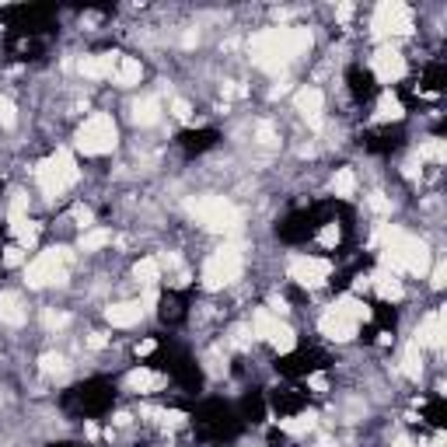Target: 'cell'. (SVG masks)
Listing matches in <instances>:
<instances>
[{"label": "cell", "instance_id": "obj_1", "mask_svg": "<svg viewBox=\"0 0 447 447\" xmlns=\"http://www.w3.org/2000/svg\"><path fill=\"white\" fill-rule=\"evenodd\" d=\"M315 42L311 28H297V25H279V28H262L259 35H252V63L266 74H279L290 60H297L301 52H308Z\"/></svg>", "mask_w": 447, "mask_h": 447}, {"label": "cell", "instance_id": "obj_48", "mask_svg": "<svg viewBox=\"0 0 447 447\" xmlns=\"http://www.w3.org/2000/svg\"><path fill=\"white\" fill-rule=\"evenodd\" d=\"M370 287V276H357L353 279V290H367Z\"/></svg>", "mask_w": 447, "mask_h": 447}, {"label": "cell", "instance_id": "obj_35", "mask_svg": "<svg viewBox=\"0 0 447 447\" xmlns=\"http://www.w3.org/2000/svg\"><path fill=\"white\" fill-rule=\"evenodd\" d=\"M318 245L321 248H335V245H339V228H335V223H325L321 235H318Z\"/></svg>", "mask_w": 447, "mask_h": 447}, {"label": "cell", "instance_id": "obj_15", "mask_svg": "<svg viewBox=\"0 0 447 447\" xmlns=\"http://www.w3.org/2000/svg\"><path fill=\"white\" fill-rule=\"evenodd\" d=\"M370 287L384 297V301H402L406 297V287H402V279L395 272H388V269H377L370 272Z\"/></svg>", "mask_w": 447, "mask_h": 447}, {"label": "cell", "instance_id": "obj_8", "mask_svg": "<svg viewBox=\"0 0 447 447\" xmlns=\"http://www.w3.org/2000/svg\"><path fill=\"white\" fill-rule=\"evenodd\" d=\"M287 272H290V279L294 284H301V287H321L325 279H328V272H332V262H325V259H315V255H294L290 262H287Z\"/></svg>", "mask_w": 447, "mask_h": 447}, {"label": "cell", "instance_id": "obj_44", "mask_svg": "<svg viewBox=\"0 0 447 447\" xmlns=\"http://www.w3.org/2000/svg\"><path fill=\"white\" fill-rule=\"evenodd\" d=\"M353 18V4H339V11H335V21H339V25H346Z\"/></svg>", "mask_w": 447, "mask_h": 447}, {"label": "cell", "instance_id": "obj_11", "mask_svg": "<svg viewBox=\"0 0 447 447\" xmlns=\"http://www.w3.org/2000/svg\"><path fill=\"white\" fill-rule=\"evenodd\" d=\"M294 108L301 112V116L308 119L311 130H321V108H325V95L318 88H301L294 95Z\"/></svg>", "mask_w": 447, "mask_h": 447}, {"label": "cell", "instance_id": "obj_34", "mask_svg": "<svg viewBox=\"0 0 447 447\" xmlns=\"http://www.w3.org/2000/svg\"><path fill=\"white\" fill-rule=\"evenodd\" d=\"M367 203H370V210H374L377 217H391V199H388L384 192H370Z\"/></svg>", "mask_w": 447, "mask_h": 447}, {"label": "cell", "instance_id": "obj_5", "mask_svg": "<svg viewBox=\"0 0 447 447\" xmlns=\"http://www.w3.org/2000/svg\"><path fill=\"white\" fill-rule=\"evenodd\" d=\"M192 213H196V220L203 223L206 231H217V235H235L241 228V210L231 199H223V196H203V199H196Z\"/></svg>", "mask_w": 447, "mask_h": 447}, {"label": "cell", "instance_id": "obj_32", "mask_svg": "<svg viewBox=\"0 0 447 447\" xmlns=\"http://www.w3.org/2000/svg\"><path fill=\"white\" fill-rule=\"evenodd\" d=\"M25 217H28V196H25L21 189H14V192H11V203H8V220L18 223V220H25Z\"/></svg>", "mask_w": 447, "mask_h": 447}, {"label": "cell", "instance_id": "obj_18", "mask_svg": "<svg viewBox=\"0 0 447 447\" xmlns=\"http://www.w3.org/2000/svg\"><path fill=\"white\" fill-rule=\"evenodd\" d=\"M126 388H130V391H157V388H164V374H154V370H147V367H137V370L126 374Z\"/></svg>", "mask_w": 447, "mask_h": 447}, {"label": "cell", "instance_id": "obj_6", "mask_svg": "<svg viewBox=\"0 0 447 447\" xmlns=\"http://www.w3.org/2000/svg\"><path fill=\"white\" fill-rule=\"evenodd\" d=\"M25 279H28V287H32V290H42V287H52V284H63V279H67L63 248L39 252V255L25 266Z\"/></svg>", "mask_w": 447, "mask_h": 447}, {"label": "cell", "instance_id": "obj_19", "mask_svg": "<svg viewBox=\"0 0 447 447\" xmlns=\"http://www.w3.org/2000/svg\"><path fill=\"white\" fill-rule=\"evenodd\" d=\"M140 77H143L140 60H133V56H119V67H116V74H112V81H116L119 88H133V84H140Z\"/></svg>", "mask_w": 447, "mask_h": 447}, {"label": "cell", "instance_id": "obj_13", "mask_svg": "<svg viewBox=\"0 0 447 447\" xmlns=\"http://www.w3.org/2000/svg\"><path fill=\"white\" fill-rule=\"evenodd\" d=\"M116 67H119V52H95V56H84V60H81V74L91 77V81L112 77Z\"/></svg>", "mask_w": 447, "mask_h": 447}, {"label": "cell", "instance_id": "obj_41", "mask_svg": "<svg viewBox=\"0 0 447 447\" xmlns=\"http://www.w3.org/2000/svg\"><path fill=\"white\" fill-rule=\"evenodd\" d=\"M255 137H259V143H276V133H272V126L269 123H259V130H255Z\"/></svg>", "mask_w": 447, "mask_h": 447}, {"label": "cell", "instance_id": "obj_46", "mask_svg": "<svg viewBox=\"0 0 447 447\" xmlns=\"http://www.w3.org/2000/svg\"><path fill=\"white\" fill-rule=\"evenodd\" d=\"M308 384H311L315 391H325V388H328V381H325V374H311V377H308Z\"/></svg>", "mask_w": 447, "mask_h": 447}, {"label": "cell", "instance_id": "obj_37", "mask_svg": "<svg viewBox=\"0 0 447 447\" xmlns=\"http://www.w3.org/2000/svg\"><path fill=\"white\" fill-rule=\"evenodd\" d=\"M42 321H46L49 328H67V325H70V315H56V311H46V315H42Z\"/></svg>", "mask_w": 447, "mask_h": 447}, {"label": "cell", "instance_id": "obj_50", "mask_svg": "<svg viewBox=\"0 0 447 447\" xmlns=\"http://www.w3.org/2000/svg\"><path fill=\"white\" fill-rule=\"evenodd\" d=\"M269 95H272V98H279V95H287V81H279V84H276L272 91H269Z\"/></svg>", "mask_w": 447, "mask_h": 447}, {"label": "cell", "instance_id": "obj_28", "mask_svg": "<svg viewBox=\"0 0 447 447\" xmlns=\"http://www.w3.org/2000/svg\"><path fill=\"white\" fill-rule=\"evenodd\" d=\"M377 119H381V123H388V119H402V101L391 95V91H384L381 101H377Z\"/></svg>", "mask_w": 447, "mask_h": 447}, {"label": "cell", "instance_id": "obj_29", "mask_svg": "<svg viewBox=\"0 0 447 447\" xmlns=\"http://www.w3.org/2000/svg\"><path fill=\"white\" fill-rule=\"evenodd\" d=\"M419 161H433V164H440V161H447V143L444 140H423L419 143Z\"/></svg>", "mask_w": 447, "mask_h": 447}, {"label": "cell", "instance_id": "obj_51", "mask_svg": "<svg viewBox=\"0 0 447 447\" xmlns=\"http://www.w3.org/2000/svg\"><path fill=\"white\" fill-rule=\"evenodd\" d=\"M182 42H186V46H196V42H199V32H186V39H182Z\"/></svg>", "mask_w": 447, "mask_h": 447}, {"label": "cell", "instance_id": "obj_39", "mask_svg": "<svg viewBox=\"0 0 447 447\" xmlns=\"http://www.w3.org/2000/svg\"><path fill=\"white\" fill-rule=\"evenodd\" d=\"M172 116H175V119H182V123H189V101L175 98V101H172Z\"/></svg>", "mask_w": 447, "mask_h": 447}, {"label": "cell", "instance_id": "obj_38", "mask_svg": "<svg viewBox=\"0 0 447 447\" xmlns=\"http://www.w3.org/2000/svg\"><path fill=\"white\" fill-rule=\"evenodd\" d=\"M74 220L81 223L84 231H91V220H95V213H91V206H74Z\"/></svg>", "mask_w": 447, "mask_h": 447}, {"label": "cell", "instance_id": "obj_7", "mask_svg": "<svg viewBox=\"0 0 447 447\" xmlns=\"http://www.w3.org/2000/svg\"><path fill=\"white\" fill-rule=\"evenodd\" d=\"M413 32V11L402 0H384L374 8V35L377 39H395V35H409Z\"/></svg>", "mask_w": 447, "mask_h": 447}, {"label": "cell", "instance_id": "obj_26", "mask_svg": "<svg viewBox=\"0 0 447 447\" xmlns=\"http://www.w3.org/2000/svg\"><path fill=\"white\" fill-rule=\"evenodd\" d=\"M11 231H14V238H18V248H32V245L39 241V223H32L28 217L18 220V223H11Z\"/></svg>", "mask_w": 447, "mask_h": 447}, {"label": "cell", "instance_id": "obj_30", "mask_svg": "<svg viewBox=\"0 0 447 447\" xmlns=\"http://www.w3.org/2000/svg\"><path fill=\"white\" fill-rule=\"evenodd\" d=\"M39 367H42V374H49V377H63V374H67V357H63V353H42Z\"/></svg>", "mask_w": 447, "mask_h": 447}, {"label": "cell", "instance_id": "obj_20", "mask_svg": "<svg viewBox=\"0 0 447 447\" xmlns=\"http://www.w3.org/2000/svg\"><path fill=\"white\" fill-rule=\"evenodd\" d=\"M276 328H279V318L269 308H255V315H252V335L255 339H272Z\"/></svg>", "mask_w": 447, "mask_h": 447}, {"label": "cell", "instance_id": "obj_27", "mask_svg": "<svg viewBox=\"0 0 447 447\" xmlns=\"http://www.w3.org/2000/svg\"><path fill=\"white\" fill-rule=\"evenodd\" d=\"M105 245H112V231H105V228H91L81 235V252H98Z\"/></svg>", "mask_w": 447, "mask_h": 447}, {"label": "cell", "instance_id": "obj_31", "mask_svg": "<svg viewBox=\"0 0 447 447\" xmlns=\"http://www.w3.org/2000/svg\"><path fill=\"white\" fill-rule=\"evenodd\" d=\"M269 343H272V350H276V353H290V350L297 346V335H294V328L279 325V328H276V335H272Z\"/></svg>", "mask_w": 447, "mask_h": 447}, {"label": "cell", "instance_id": "obj_10", "mask_svg": "<svg viewBox=\"0 0 447 447\" xmlns=\"http://www.w3.org/2000/svg\"><path fill=\"white\" fill-rule=\"evenodd\" d=\"M444 335H447V325H444V311H430V315H423V321H419V328H416V346L423 350V346H430V350H440L444 346Z\"/></svg>", "mask_w": 447, "mask_h": 447}, {"label": "cell", "instance_id": "obj_40", "mask_svg": "<svg viewBox=\"0 0 447 447\" xmlns=\"http://www.w3.org/2000/svg\"><path fill=\"white\" fill-rule=\"evenodd\" d=\"M430 284H433L437 290H440V287L447 284V266H444V262H437V266H433V276H430Z\"/></svg>", "mask_w": 447, "mask_h": 447}, {"label": "cell", "instance_id": "obj_16", "mask_svg": "<svg viewBox=\"0 0 447 447\" xmlns=\"http://www.w3.org/2000/svg\"><path fill=\"white\" fill-rule=\"evenodd\" d=\"M105 318H108V325H116V328H133V325L143 318V308H140V301H137V304H133V301H123V304L105 308Z\"/></svg>", "mask_w": 447, "mask_h": 447}, {"label": "cell", "instance_id": "obj_45", "mask_svg": "<svg viewBox=\"0 0 447 447\" xmlns=\"http://www.w3.org/2000/svg\"><path fill=\"white\" fill-rule=\"evenodd\" d=\"M105 343H108V339H105L101 332H91V335H88V346H91V350H105Z\"/></svg>", "mask_w": 447, "mask_h": 447}, {"label": "cell", "instance_id": "obj_25", "mask_svg": "<svg viewBox=\"0 0 447 447\" xmlns=\"http://www.w3.org/2000/svg\"><path fill=\"white\" fill-rule=\"evenodd\" d=\"M402 370H406V377L419 381V374H423V350H419L416 343H406V353H402Z\"/></svg>", "mask_w": 447, "mask_h": 447}, {"label": "cell", "instance_id": "obj_23", "mask_svg": "<svg viewBox=\"0 0 447 447\" xmlns=\"http://www.w3.org/2000/svg\"><path fill=\"white\" fill-rule=\"evenodd\" d=\"M133 276H137L140 287H154L157 279H161V262H157V259H140V262L133 266Z\"/></svg>", "mask_w": 447, "mask_h": 447}, {"label": "cell", "instance_id": "obj_42", "mask_svg": "<svg viewBox=\"0 0 447 447\" xmlns=\"http://www.w3.org/2000/svg\"><path fill=\"white\" fill-rule=\"evenodd\" d=\"M154 304H157V287H143L140 308H143V311H154Z\"/></svg>", "mask_w": 447, "mask_h": 447}, {"label": "cell", "instance_id": "obj_4", "mask_svg": "<svg viewBox=\"0 0 447 447\" xmlns=\"http://www.w3.org/2000/svg\"><path fill=\"white\" fill-rule=\"evenodd\" d=\"M119 143V130H116V119L108 116V112H95L88 116L74 137V147L88 157H101V154H112Z\"/></svg>", "mask_w": 447, "mask_h": 447}, {"label": "cell", "instance_id": "obj_33", "mask_svg": "<svg viewBox=\"0 0 447 447\" xmlns=\"http://www.w3.org/2000/svg\"><path fill=\"white\" fill-rule=\"evenodd\" d=\"M14 123H18L14 101H11V98H0V126H4V130H14Z\"/></svg>", "mask_w": 447, "mask_h": 447}, {"label": "cell", "instance_id": "obj_47", "mask_svg": "<svg viewBox=\"0 0 447 447\" xmlns=\"http://www.w3.org/2000/svg\"><path fill=\"white\" fill-rule=\"evenodd\" d=\"M154 350H157V343H154V339H143V343L137 346V353H140V357H150Z\"/></svg>", "mask_w": 447, "mask_h": 447}, {"label": "cell", "instance_id": "obj_36", "mask_svg": "<svg viewBox=\"0 0 447 447\" xmlns=\"http://www.w3.org/2000/svg\"><path fill=\"white\" fill-rule=\"evenodd\" d=\"M21 262H25V248L11 245V248L4 252V266H8V269H14V266H21Z\"/></svg>", "mask_w": 447, "mask_h": 447}, {"label": "cell", "instance_id": "obj_24", "mask_svg": "<svg viewBox=\"0 0 447 447\" xmlns=\"http://www.w3.org/2000/svg\"><path fill=\"white\" fill-rule=\"evenodd\" d=\"M332 192L339 196V199H350L357 192V175H353V168H339L332 179Z\"/></svg>", "mask_w": 447, "mask_h": 447}, {"label": "cell", "instance_id": "obj_12", "mask_svg": "<svg viewBox=\"0 0 447 447\" xmlns=\"http://www.w3.org/2000/svg\"><path fill=\"white\" fill-rule=\"evenodd\" d=\"M318 328H321L325 339H332V343H350L353 335H357V321H350V318H343V315H335L332 308L318 318Z\"/></svg>", "mask_w": 447, "mask_h": 447}, {"label": "cell", "instance_id": "obj_14", "mask_svg": "<svg viewBox=\"0 0 447 447\" xmlns=\"http://www.w3.org/2000/svg\"><path fill=\"white\" fill-rule=\"evenodd\" d=\"M25 318H28V311H25V304H21V294H14V290L0 294V321L11 325V328H21Z\"/></svg>", "mask_w": 447, "mask_h": 447}, {"label": "cell", "instance_id": "obj_49", "mask_svg": "<svg viewBox=\"0 0 447 447\" xmlns=\"http://www.w3.org/2000/svg\"><path fill=\"white\" fill-rule=\"evenodd\" d=\"M269 308H272V311H279V315H284V311H287V301H284V297H272V301H269Z\"/></svg>", "mask_w": 447, "mask_h": 447}, {"label": "cell", "instance_id": "obj_21", "mask_svg": "<svg viewBox=\"0 0 447 447\" xmlns=\"http://www.w3.org/2000/svg\"><path fill=\"white\" fill-rule=\"evenodd\" d=\"M137 126H154L157 119H161V101L150 95V98H140L137 105H133V116H130Z\"/></svg>", "mask_w": 447, "mask_h": 447}, {"label": "cell", "instance_id": "obj_3", "mask_svg": "<svg viewBox=\"0 0 447 447\" xmlns=\"http://www.w3.org/2000/svg\"><path fill=\"white\" fill-rule=\"evenodd\" d=\"M35 179H39L42 196L56 199V196H63V192H67V189L81 179V172H77V161H74V154H70L67 147H60L52 157H46V161L35 168Z\"/></svg>", "mask_w": 447, "mask_h": 447}, {"label": "cell", "instance_id": "obj_43", "mask_svg": "<svg viewBox=\"0 0 447 447\" xmlns=\"http://www.w3.org/2000/svg\"><path fill=\"white\" fill-rule=\"evenodd\" d=\"M235 346H238V350H245V346H248V328H245V325H238V328H235Z\"/></svg>", "mask_w": 447, "mask_h": 447}, {"label": "cell", "instance_id": "obj_52", "mask_svg": "<svg viewBox=\"0 0 447 447\" xmlns=\"http://www.w3.org/2000/svg\"><path fill=\"white\" fill-rule=\"evenodd\" d=\"M391 447H416V444H413L409 437H399V440H395V444H391Z\"/></svg>", "mask_w": 447, "mask_h": 447}, {"label": "cell", "instance_id": "obj_22", "mask_svg": "<svg viewBox=\"0 0 447 447\" xmlns=\"http://www.w3.org/2000/svg\"><path fill=\"white\" fill-rule=\"evenodd\" d=\"M315 426H318L315 413H301V416H290V419H279V430H284L287 437H308Z\"/></svg>", "mask_w": 447, "mask_h": 447}, {"label": "cell", "instance_id": "obj_9", "mask_svg": "<svg viewBox=\"0 0 447 447\" xmlns=\"http://www.w3.org/2000/svg\"><path fill=\"white\" fill-rule=\"evenodd\" d=\"M370 70L381 84H395L406 77V56L399 49H391V46H381L374 56H370Z\"/></svg>", "mask_w": 447, "mask_h": 447}, {"label": "cell", "instance_id": "obj_17", "mask_svg": "<svg viewBox=\"0 0 447 447\" xmlns=\"http://www.w3.org/2000/svg\"><path fill=\"white\" fill-rule=\"evenodd\" d=\"M332 311L343 315V318H350V321H357V325H360V321H370V308H367L360 297H353V294H343L339 301L332 304Z\"/></svg>", "mask_w": 447, "mask_h": 447}, {"label": "cell", "instance_id": "obj_2", "mask_svg": "<svg viewBox=\"0 0 447 447\" xmlns=\"http://www.w3.org/2000/svg\"><path fill=\"white\" fill-rule=\"evenodd\" d=\"M241 266H245V245L241 241H223L206 262H203V287L206 290H223L228 284L241 276Z\"/></svg>", "mask_w": 447, "mask_h": 447}]
</instances>
